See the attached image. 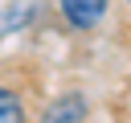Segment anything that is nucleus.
<instances>
[{
	"instance_id": "4",
	"label": "nucleus",
	"mask_w": 131,
	"mask_h": 123,
	"mask_svg": "<svg viewBox=\"0 0 131 123\" xmlns=\"http://www.w3.org/2000/svg\"><path fill=\"white\" fill-rule=\"evenodd\" d=\"M0 123H25V102L8 86H0Z\"/></svg>"
},
{
	"instance_id": "5",
	"label": "nucleus",
	"mask_w": 131,
	"mask_h": 123,
	"mask_svg": "<svg viewBox=\"0 0 131 123\" xmlns=\"http://www.w3.org/2000/svg\"><path fill=\"white\" fill-rule=\"evenodd\" d=\"M127 4H131V0H127Z\"/></svg>"
},
{
	"instance_id": "1",
	"label": "nucleus",
	"mask_w": 131,
	"mask_h": 123,
	"mask_svg": "<svg viewBox=\"0 0 131 123\" xmlns=\"http://www.w3.org/2000/svg\"><path fill=\"white\" fill-rule=\"evenodd\" d=\"M57 8H61V16H66L70 29L90 33V29H98V25L106 20L111 0H57Z\"/></svg>"
},
{
	"instance_id": "2",
	"label": "nucleus",
	"mask_w": 131,
	"mask_h": 123,
	"mask_svg": "<svg viewBox=\"0 0 131 123\" xmlns=\"http://www.w3.org/2000/svg\"><path fill=\"white\" fill-rule=\"evenodd\" d=\"M29 20H33V4H29V0H8V4L0 8V37L20 33Z\"/></svg>"
},
{
	"instance_id": "3",
	"label": "nucleus",
	"mask_w": 131,
	"mask_h": 123,
	"mask_svg": "<svg viewBox=\"0 0 131 123\" xmlns=\"http://www.w3.org/2000/svg\"><path fill=\"white\" fill-rule=\"evenodd\" d=\"M82 115H86V98L82 94H66L45 111V123H82Z\"/></svg>"
}]
</instances>
